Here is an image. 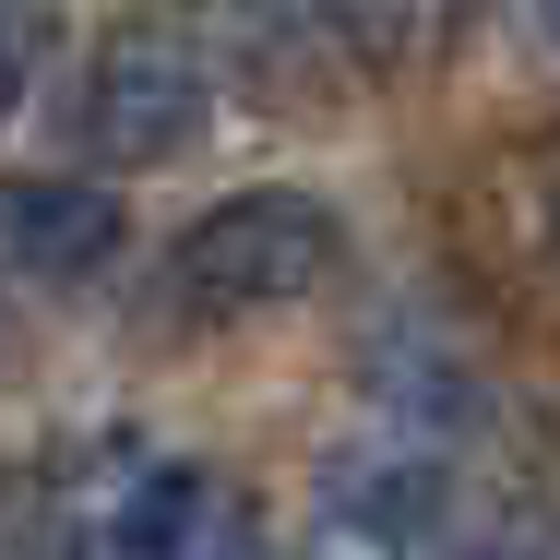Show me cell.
Listing matches in <instances>:
<instances>
[{
	"label": "cell",
	"mask_w": 560,
	"mask_h": 560,
	"mask_svg": "<svg viewBox=\"0 0 560 560\" xmlns=\"http://www.w3.org/2000/svg\"><path fill=\"white\" fill-rule=\"evenodd\" d=\"M346 262V226L323 191H226L215 215H191V238L167 250V311L179 323H250V311H287L311 287H335Z\"/></svg>",
	"instance_id": "obj_1"
},
{
	"label": "cell",
	"mask_w": 560,
	"mask_h": 560,
	"mask_svg": "<svg viewBox=\"0 0 560 560\" xmlns=\"http://www.w3.org/2000/svg\"><path fill=\"white\" fill-rule=\"evenodd\" d=\"M203 96H215V72H203V48L179 24H119V36H96V60H84L72 131H84L96 167H167L203 131Z\"/></svg>",
	"instance_id": "obj_2"
},
{
	"label": "cell",
	"mask_w": 560,
	"mask_h": 560,
	"mask_svg": "<svg viewBox=\"0 0 560 560\" xmlns=\"http://www.w3.org/2000/svg\"><path fill=\"white\" fill-rule=\"evenodd\" d=\"M96 537H108V560H238L250 513L215 465H131Z\"/></svg>",
	"instance_id": "obj_3"
},
{
	"label": "cell",
	"mask_w": 560,
	"mask_h": 560,
	"mask_svg": "<svg viewBox=\"0 0 560 560\" xmlns=\"http://www.w3.org/2000/svg\"><path fill=\"white\" fill-rule=\"evenodd\" d=\"M119 191L96 179H48V167H12L0 179V262L36 275V287H72V275H108L119 262Z\"/></svg>",
	"instance_id": "obj_4"
},
{
	"label": "cell",
	"mask_w": 560,
	"mask_h": 560,
	"mask_svg": "<svg viewBox=\"0 0 560 560\" xmlns=\"http://www.w3.org/2000/svg\"><path fill=\"white\" fill-rule=\"evenodd\" d=\"M238 72L275 108H323L346 72H370V60H358L346 0H238Z\"/></svg>",
	"instance_id": "obj_5"
},
{
	"label": "cell",
	"mask_w": 560,
	"mask_h": 560,
	"mask_svg": "<svg viewBox=\"0 0 560 560\" xmlns=\"http://www.w3.org/2000/svg\"><path fill=\"white\" fill-rule=\"evenodd\" d=\"M453 560H560V513H501V525L453 537Z\"/></svg>",
	"instance_id": "obj_6"
},
{
	"label": "cell",
	"mask_w": 560,
	"mask_h": 560,
	"mask_svg": "<svg viewBox=\"0 0 560 560\" xmlns=\"http://www.w3.org/2000/svg\"><path fill=\"white\" fill-rule=\"evenodd\" d=\"M12 96H24V12L0 0V119H12Z\"/></svg>",
	"instance_id": "obj_7"
},
{
	"label": "cell",
	"mask_w": 560,
	"mask_h": 560,
	"mask_svg": "<svg viewBox=\"0 0 560 560\" xmlns=\"http://www.w3.org/2000/svg\"><path fill=\"white\" fill-rule=\"evenodd\" d=\"M549 250H560V179H549Z\"/></svg>",
	"instance_id": "obj_8"
},
{
	"label": "cell",
	"mask_w": 560,
	"mask_h": 560,
	"mask_svg": "<svg viewBox=\"0 0 560 560\" xmlns=\"http://www.w3.org/2000/svg\"><path fill=\"white\" fill-rule=\"evenodd\" d=\"M537 12H549V36H560V0H537Z\"/></svg>",
	"instance_id": "obj_9"
}]
</instances>
